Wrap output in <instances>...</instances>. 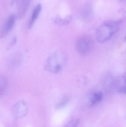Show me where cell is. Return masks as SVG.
Masks as SVG:
<instances>
[{"mask_svg": "<svg viewBox=\"0 0 126 127\" xmlns=\"http://www.w3.org/2000/svg\"><path fill=\"white\" fill-rule=\"evenodd\" d=\"M66 62V57L61 51H56L51 54L45 61L44 68L48 72L57 74L63 69Z\"/></svg>", "mask_w": 126, "mask_h": 127, "instance_id": "cell-1", "label": "cell"}, {"mask_svg": "<svg viewBox=\"0 0 126 127\" xmlns=\"http://www.w3.org/2000/svg\"><path fill=\"white\" fill-rule=\"evenodd\" d=\"M121 23V21H109L104 22L96 31V40L103 43L110 39L117 32Z\"/></svg>", "mask_w": 126, "mask_h": 127, "instance_id": "cell-2", "label": "cell"}, {"mask_svg": "<svg viewBox=\"0 0 126 127\" xmlns=\"http://www.w3.org/2000/svg\"><path fill=\"white\" fill-rule=\"evenodd\" d=\"M93 42L91 38L87 36L80 37L77 40L76 47L79 54L82 55L88 54L92 50Z\"/></svg>", "mask_w": 126, "mask_h": 127, "instance_id": "cell-3", "label": "cell"}, {"mask_svg": "<svg viewBox=\"0 0 126 127\" xmlns=\"http://www.w3.org/2000/svg\"><path fill=\"white\" fill-rule=\"evenodd\" d=\"M28 111L27 103L24 100H20L15 104L12 107V115L15 119L18 120L24 117Z\"/></svg>", "mask_w": 126, "mask_h": 127, "instance_id": "cell-4", "label": "cell"}, {"mask_svg": "<svg viewBox=\"0 0 126 127\" xmlns=\"http://www.w3.org/2000/svg\"><path fill=\"white\" fill-rule=\"evenodd\" d=\"M16 18V16L14 14H12L8 16L1 31L0 37L1 38L5 37L11 32L14 27Z\"/></svg>", "mask_w": 126, "mask_h": 127, "instance_id": "cell-5", "label": "cell"}, {"mask_svg": "<svg viewBox=\"0 0 126 127\" xmlns=\"http://www.w3.org/2000/svg\"><path fill=\"white\" fill-rule=\"evenodd\" d=\"M42 9V5L41 4H37L34 8L32 13L30 19L27 25V27L28 28L30 29L33 26L36 22V20L39 17L41 12Z\"/></svg>", "mask_w": 126, "mask_h": 127, "instance_id": "cell-6", "label": "cell"}, {"mask_svg": "<svg viewBox=\"0 0 126 127\" xmlns=\"http://www.w3.org/2000/svg\"><path fill=\"white\" fill-rule=\"evenodd\" d=\"M103 98V94L101 92H96L93 93L90 99V105L91 106H95L100 103Z\"/></svg>", "mask_w": 126, "mask_h": 127, "instance_id": "cell-7", "label": "cell"}, {"mask_svg": "<svg viewBox=\"0 0 126 127\" xmlns=\"http://www.w3.org/2000/svg\"><path fill=\"white\" fill-rule=\"evenodd\" d=\"M93 15L92 7L89 4L86 5L82 10L81 16L82 18L85 20L90 19Z\"/></svg>", "mask_w": 126, "mask_h": 127, "instance_id": "cell-8", "label": "cell"}, {"mask_svg": "<svg viewBox=\"0 0 126 127\" xmlns=\"http://www.w3.org/2000/svg\"><path fill=\"white\" fill-rule=\"evenodd\" d=\"M72 19L71 16H68L64 18L57 17L55 19L54 22L55 24L59 25H65L69 24Z\"/></svg>", "mask_w": 126, "mask_h": 127, "instance_id": "cell-9", "label": "cell"}, {"mask_svg": "<svg viewBox=\"0 0 126 127\" xmlns=\"http://www.w3.org/2000/svg\"><path fill=\"white\" fill-rule=\"evenodd\" d=\"M7 81L6 78L4 77H1L0 80V93L1 95H3L7 88Z\"/></svg>", "mask_w": 126, "mask_h": 127, "instance_id": "cell-10", "label": "cell"}, {"mask_svg": "<svg viewBox=\"0 0 126 127\" xmlns=\"http://www.w3.org/2000/svg\"><path fill=\"white\" fill-rule=\"evenodd\" d=\"M69 100V98L68 97H64L56 104L55 106V108L57 109L64 108L68 104Z\"/></svg>", "mask_w": 126, "mask_h": 127, "instance_id": "cell-11", "label": "cell"}, {"mask_svg": "<svg viewBox=\"0 0 126 127\" xmlns=\"http://www.w3.org/2000/svg\"><path fill=\"white\" fill-rule=\"evenodd\" d=\"M79 123V120L78 119H72L67 122L64 127H77Z\"/></svg>", "mask_w": 126, "mask_h": 127, "instance_id": "cell-12", "label": "cell"}, {"mask_svg": "<svg viewBox=\"0 0 126 127\" xmlns=\"http://www.w3.org/2000/svg\"><path fill=\"white\" fill-rule=\"evenodd\" d=\"M118 91L120 93L126 95V86L122 87L118 89Z\"/></svg>", "mask_w": 126, "mask_h": 127, "instance_id": "cell-13", "label": "cell"}, {"mask_svg": "<svg viewBox=\"0 0 126 127\" xmlns=\"http://www.w3.org/2000/svg\"><path fill=\"white\" fill-rule=\"evenodd\" d=\"M16 41H17V38L15 36L12 39L11 42H10V46H13V45H14L16 43Z\"/></svg>", "mask_w": 126, "mask_h": 127, "instance_id": "cell-14", "label": "cell"}, {"mask_svg": "<svg viewBox=\"0 0 126 127\" xmlns=\"http://www.w3.org/2000/svg\"><path fill=\"white\" fill-rule=\"evenodd\" d=\"M124 82H125L126 85V73L124 76Z\"/></svg>", "mask_w": 126, "mask_h": 127, "instance_id": "cell-15", "label": "cell"}, {"mask_svg": "<svg viewBox=\"0 0 126 127\" xmlns=\"http://www.w3.org/2000/svg\"><path fill=\"white\" fill-rule=\"evenodd\" d=\"M120 0L122 2H126V0Z\"/></svg>", "mask_w": 126, "mask_h": 127, "instance_id": "cell-16", "label": "cell"}, {"mask_svg": "<svg viewBox=\"0 0 126 127\" xmlns=\"http://www.w3.org/2000/svg\"><path fill=\"white\" fill-rule=\"evenodd\" d=\"M124 39H125V41H126V36H125V38H124Z\"/></svg>", "mask_w": 126, "mask_h": 127, "instance_id": "cell-17", "label": "cell"}]
</instances>
